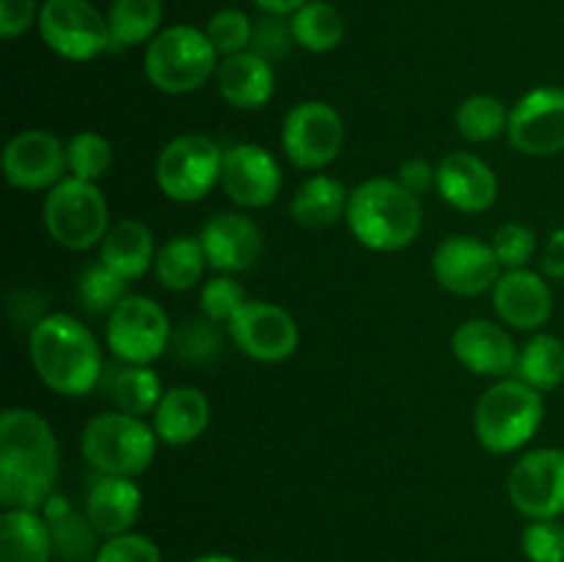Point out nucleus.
<instances>
[{
  "label": "nucleus",
  "instance_id": "1",
  "mask_svg": "<svg viewBox=\"0 0 564 562\" xmlns=\"http://www.w3.org/2000/svg\"><path fill=\"white\" fill-rule=\"evenodd\" d=\"M58 479V441L33 408L0 413V505L3 510H42Z\"/></svg>",
  "mask_w": 564,
  "mask_h": 562
},
{
  "label": "nucleus",
  "instance_id": "2",
  "mask_svg": "<svg viewBox=\"0 0 564 562\" xmlns=\"http://www.w3.org/2000/svg\"><path fill=\"white\" fill-rule=\"evenodd\" d=\"M28 353L39 380L61 397H86L105 375L102 347L83 320L44 314L28 336Z\"/></svg>",
  "mask_w": 564,
  "mask_h": 562
},
{
  "label": "nucleus",
  "instance_id": "3",
  "mask_svg": "<svg viewBox=\"0 0 564 562\" xmlns=\"http://www.w3.org/2000/svg\"><path fill=\"white\" fill-rule=\"evenodd\" d=\"M345 220L364 248L391 253L416 240L424 215L419 196L391 176H375L350 193Z\"/></svg>",
  "mask_w": 564,
  "mask_h": 562
},
{
  "label": "nucleus",
  "instance_id": "4",
  "mask_svg": "<svg viewBox=\"0 0 564 562\" xmlns=\"http://www.w3.org/2000/svg\"><path fill=\"white\" fill-rule=\"evenodd\" d=\"M543 391L518 378H501L474 408V435L494 455L523 450L543 424Z\"/></svg>",
  "mask_w": 564,
  "mask_h": 562
},
{
  "label": "nucleus",
  "instance_id": "5",
  "mask_svg": "<svg viewBox=\"0 0 564 562\" xmlns=\"http://www.w3.org/2000/svg\"><path fill=\"white\" fill-rule=\"evenodd\" d=\"M158 433L141 417L105 411L88 419L80 435V452L97 474L135 477L152 466L158 455Z\"/></svg>",
  "mask_w": 564,
  "mask_h": 562
},
{
  "label": "nucleus",
  "instance_id": "6",
  "mask_svg": "<svg viewBox=\"0 0 564 562\" xmlns=\"http://www.w3.org/2000/svg\"><path fill=\"white\" fill-rule=\"evenodd\" d=\"M218 50L193 25L163 28L143 53L147 80L163 94H191L218 69Z\"/></svg>",
  "mask_w": 564,
  "mask_h": 562
},
{
  "label": "nucleus",
  "instance_id": "7",
  "mask_svg": "<svg viewBox=\"0 0 564 562\" xmlns=\"http://www.w3.org/2000/svg\"><path fill=\"white\" fill-rule=\"evenodd\" d=\"M44 229L66 251H88L99 246L110 229L108 198L97 182L64 176L44 198Z\"/></svg>",
  "mask_w": 564,
  "mask_h": 562
},
{
  "label": "nucleus",
  "instance_id": "8",
  "mask_svg": "<svg viewBox=\"0 0 564 562\" xmlns=\"http://www.w3.org/2000/svg\"><path fill=\"white\" fill-rule=\"evenodd\" d=\"M224 149L204 132H182L158 154L154 180L165 198L180 204L202 202L220 182Z\"/></svg>",
  "mask_w": 564,
  "mask_h": 562
},
{
  "label": "nucleus",
  "instance_id": "9",
  "mask_svg": "<svg viewBox=\"0 0 564 562\" xmlns=\"http://www.w3.org/2000/svg\"><path fill=\"white\" fill-rule=\"evenodd\" d=\"M169 314L149 295H127L105 325V345L116 361L124 364H152L171 345Z\"/></svg>",
  "mask_w": 564,
  "mask_h": 562
},
{
  "label": "nucleus",
  "instance_id": "10",
  "mask_svg": "<svg viewBox=\"0 0 564 562\" xmlns=\"http://www.w3.org/2000/svg\"><path fill=\"white\" fill-rule=\"evenodd\" d=\"M36 25L42 42L66 61H91L113 47L108 17L88 0H44Z\"/></svg>",
  "mask_w": 564,
  "mask_h": 562
},
{
  "label": "nucleus",
  "instance_id": "11",
  "mask_svg": "<svg viewBox=\"0 0 564 562\" xmlns=\"http://www.w3.org/2000/svg\"><path fill=\"white\" fill-rule=\"evenodd\" d=\"M345 147V121L323 99L297 102L281 125V149L303 171H319L334 163Z\"/></svg>",
  "mask_w": 564,
  "mask_h": 562
},
{
  "label": "nucleus",
  "instance_id": "12",
  "mask_svg": "<svg viewBox=\"0 0 564 562\" xmlns=\"http://www.w3.org/2000/svg\"><path fill=\"white\" fill-rule=\"evenodd\" d=\"M507 494L529 521L564 516V450L540 446L518 457L507 477Z\"/></svg>",
  "mask_w": 564,
  "mask_h": 562
},
{
  "label": "nucleus",
  "instance_id": "13",
  "mask_svg": "<svg viewBox=\"0 0 564 562\" xmlns=\"http://www.w3.org/2000/svg\"><path fill=\"white\" fill-rule=\"evenodd\" d=\"M226 334L237 350L262 364L286 361L301 342L295 317L286 309L270 301H251V298L229 320Z\"/></svg>",
  "mask_w": 564,
  "mask_h": 562
},
{
  "label": "nucleus",
  "instance_id": "14",
  "mask_svg": "<svg viewBox=\"0 0 564 562\" xmlns=\"http://www.w3.org/2000/svg\"><path fill=\"white\" fill-rule=\"evenodd\" d=\"M433 275L446 292L463 298H477L494 290L501 279L499 257L494 246L471 235H449L435 246Z\"/></svg>",
  "mask_w": 564,
  "mask_h": 562
},
{
  "label": "nucleus",
  "instance_id": "15",
  "mask_svg": "<svg viewBox=\"0 0 564 562\" xmlns=\"http://www.w3.org/2000/svg\"><path fill=\"white\" fill-rule=\"evenodd\" d=\"M507 138L516 152L532 158L564 152V88L540 86L523 94L510 110Z\"/></svg>",
  "mask_w": 564,
  "mask_h": 562
},
{
  "label": "nucleus",
  "instance_id": "16",
  "mask_svg": "<svg viewBox=\"0 0 564 562\" xmlns=\"http://www.w3.org/2000/svg\"><path fill=\"white\" fill-rule=\"evenodd\" d=\"M224 193L242 209H262L279 198L284 174L273 154L251 141L235 143L224 149V169H220Z\"/></svg>",
  "mask_w": 564,
  "mask_h": 562
},
{
  "label": "nucleus",
  "instance_id": "17",
  "mask_svg": "<svg viewBox=\"0 0 564 562\" xmlns=\"http://www.w3.org/2000/svg\"><path fill=\"white\" fill-rule=\"evenodd\" d=\"M66 147L47 130H22L6 143L3 174L17 191H50L66 176Z\"/></svg>",
  "mask_w": 564,
  "mask_h": 562
},
{
  "label": "nucleus",
  "instance_id": "18",
  "mask_svg": "<svg viewBox=\"0 0 564 562\" xmlns=\"http://www.w3.org/2000/svg\"><path fill=\"white\" fill-rule=\"evenodd\" d=\"M452 353L457 361L482 378H510L518 367V347L505 325L494 320H466L452 334Z\"/></svg>",
  "mask_w": 564,
  "mask_h": 562
},
{
  "label": "nucleus",
  "instance_id": "19",
  "mask_svg": "<svg viewBox=\"0 0 564 562\" xmlns=\"http://www.w3.org/2000/svg\"><path fill=\"white\" fill-rule=\"evenodd\" d=\"M204 253L215 273H242L253 268L257 259L262 257L264 237L257 220H251L242 213H218L204 224L202 235Z\"/></svg>",
  "mask_w": 564,
  "mask_h": 562
},
{
  "label": "nucleus",
  "instance_id": "20",
  "mask_svg": "<svg viewBox=\"0 0 564 562\" xmlns=\"http://www.w3.org/2000/svg\"><path fill=\"white\" fill-rule=\"evenodd\" d=\"M494 309L501 323L518 331H538L554 312L549 279L538 270H505L494 287Z\"/></svg>",
  "mask_w": 564,
  "mask_h": 562
},
{
  "label": "nucleus",
  "instance_id": "21",
  "mask_svg": "<svg viewBox=\"0 0 564 562\" xmlns=\"http://www.w3.org/2000/svg\"><path fill=\"white\" fill-rule=\"evenodd\" d=\"M435 187L449 207L468 215L490 209L499 196V180H496L494 169L474 152L446 154L438 163Z\"/></svg>",
  "mask_w": 564,
  "mask_h": 562
},
{
  "label": "nucleus",
  "instance_id": "22",
  "mask_svg": "<svg viewBox=\"0 0 564 562\" xmlns=\"http://www.w3.org/2000/svg\"><path fill=\"white\" fill-rule=\"evenodd\" d=\"M141 505L143 496L135 479L119 477V474H97L88 483L83 512L99 538H116V534L132 532V523L141 516Z\"/></svg>",
  "mask_w": 564,
  "mask_h": 562
},
{
  "label": "nucleus",
  "instance_id": "23",
  "mask_svg": "<svg viewBox=\"0 0 564 562\" xmlns=\"http://www.w3.org/2000/svg\"><path fill=\"white\" fill-rule=\"evenodd\" d=\"M213 80L220 99L237 110L262 108V105L270 102L275 91L273 64L253 53V50L224 55Z\"/></svg>",
  "mask_w": 564,
  "mask_h": 562
},
{
  "label": "nucleus",
  "instance_id": "24",
  "mask_svg": "<svg viewBox=\"0 0 564 562\" xmlns=\"http://www.w3.org/2000/svg\"><path fill=\"white\" fill-rule=\"evenodd\" d=\"M207 395L196 386H171L163 391L152 413V428L158 439L169 446H187L202 439L209 428Z\"/></svg>",
  "mask_w": 564,
  "mask_h": 562
},
{
  "label": "nucleus",
  "instance_id": "25",
  "mask_svg": "<svg viewBox=\"0 0 564 562\" xmlns=\"http://www.w3.org/2000/svg\"><path fill=\"white\" fill-rule=\"evenodd\" d=\"M99 391L113 406V411L132 413V417H149L163 397L160 375L149 364H105V375L99 380Z\"/></svg>",
  "mask_w": 564,
  "mask_h": 562
},
{
  "label": "nucleus",
  "instance_id": "26",
  "mask_svg": "<svg viewBox=\"0 0 564 562\" xmlns=\"http://www.w3.org/2000/svg\"><path fill=\"white\" fill-rule=\"evenodd\" d=\"M154 237L147 224L135 218H124L110 224L108 235L99 242V262L127 281H135L154 268Z\"/></svg>",
  "mask_w": 564,
  "mask_h": 562
},
{
  "label": "nucleus",
  "instance_id": "27",
  "mask_svg": "<svg viewBox=\"0 0 564 562\" xmlns=\"http://www.w3.org/2000/svg\"><path fill=\"white\" fill-rule=\"evenodd\" d=\"M350 191L330 174H312L292 193L290 215L303 229H328L347 215Z\"/></svg>",
  "mask_w": 564,
  "mask_h": 562
},
{
  "label": "nucleus",
  "instance_id": "28",
  "mask_svg": "<svg viewBox=\"0 0 564 562\" xmlns=\"http://www.w3.org/2000/svg\"><path fill=\"white\" fill-rule=\"evenodd\" d=\"M53 532L39 510H3L0 516V562H50Z\"/></svg>",
  "mask_w": 564,
  "mask_h": 562
},
{
  "label": "nucleus",
  "instance_id": "29",
  "mask_svg": "<svg viewBox=\"0 0 564 562\" xmlns=\"http://www.w3.org/2000/svg\"><path fill=\"white\" fill-rule=\"evenodd\" d=\"M44 518L53 532V554L61 562H94L97 545V529L86 518V512L72 510V505L61 496H50L47 505L42 507Z\"/></svg>",
  "mask_w": 564,
  "mask_h": 562
},
{
  "label": "nucleus",
  "instance_id": "30",
  "mask_svg": "<svg viewBox=\"0 0 564 562\" xmlns=\"http://www.w3.org/2000/svg\"><path fill=\"white\" fill-rule=\"evenodd\" d=\"M207 268L209 262L202 240L193 235L171 237L158 248V257H154V275L171 292H187L198 287Z\"/></svg>",
  "mask_w": 564,
  "mask_h": 562
},
{
  "label": "nucleus",
  "instance_id": "31",
  "mask_svg": "<svg viewBox=\"0 0 564 562\" xmlns=\"http://www.w3.org/2000/svg\"><path fill=\"white\" fill-rule=\"evenodd\" d=\"M516 378L538 391H554L564 380V342L554 334H534L518 350Z\"/></svg>",
  "mask_w": 564,
  "mask_h": 562
},
{
  "label": "nucleus",
  "instance_id": "32",
  "mask_svg": "<svg viewBox=\"0 0 564 562\" xmlns=\"http://www.w3.org/2000/svg\"><path fill=\"white\" fill-rule=\"evenodd\" d=\"M290 25L297 47L312 50V53H328V50L339 47L345 39V20H341L339 9L325 0H308L306 6H301L292 14Z\"/></svg>",
  "mask_w": 564,
  "mask_h": 562
},
{
  "label": "nucleus",
  "instance_id": "33",
  "mask_svg": "<svg viewBox=\"0 0 564 562\" xmlns=\"http://www.w3.org/2000/svg\"><path fill=\"white\" fill-rule=\"evenodd\" d=\"M105 17H108L116 47L149 44L160 33L163 3L160 0H113Z\"/></svg>",
  "mask_w": 564,
  "mask_h": 562
},
{
  "label": "nucleus",
  "instance_id": "34",
  "mask_svg": "<svg viewBox=\"0 0 564 562\" xmlns=\"http://www.w3.org/2000/svg\"><path fill=\"white\" fill-rule=\"evenodd\" d=\"M218 325L220 323L204 317V314L180 320L171 331V358L185 364V367H204V364L213 361L224 347V334H220Z\"/></svg>",
  "mask_w": 564,
  "mask_h": 562
},
{
  "label": "nucleus",
  "instance_id": "35",
  "mask_svg": "<svg viewBox=\"0 0 564 562\" xmlns=\"http://www.w3.org/2000/svg\"><path fill=\"white\" fill-rule=\"evenodd\" d=\"M510 125V110L499 97L490 94H471L455 110V127L466 141L488 143L505 136Z\"/></svg>",
  "mask_w": 564,
  "mask_h": 562
},
{
  "label": "nucleus",
  "instance_id": "36",
  "mask_svg": "<svg viewBox=\"0 0 564 562\" xmlns=\"http://www.w3.org/2000/svg\"><path fill=\"white\" fill-rule=\"evenodd\" d=\"M127 298V279H121L116 270H110L105 262H91L80 270L77 279V301L83 312L102 317L110 314Z\"/></svg>",
  "mask_w": 564,
  "mask_h": 562
},
{
  "label": "nucleus",
  "instance_id": "37",
  "mask_svg": "<svg viewBox=\"0 0 564 562\" xmlns=\"http://www.w3.org/2000/svg\"><path fill=\"white\" fill-rule=\"evenodd\" d=\"M66 165H69V176L99 182L113 165V147L99 132L83 130L66 143Z\"/></svg>",
  "mask_w": 564,
  "mask_h": 562
},
{
  "label": "nucleus",
  "instance_id": "38",
  "mask_svg": "<svg viewBox=\"0 0 564 562\" xmlns=\"http://www.w3.org/2000/svg\"><path fill=\"white\" fill-rule=\"evenodd\" d=\"M246 301V290L229 273H215L213 279L204 281L202 292H198V309H202L204 317L224 325H229V320L240 312Z\"/></svg>",
  "mask_w": 564,
  "mask_h": 562
},
{
  "label": "nucleus",
  "instance_id": "39",
  "mask_svg": "<svg viewBox=\"0 0 564 562\" xmlns=\"http://www.w3.org/2000/svg\"><path fill=\"white\" fill-rule=\"evenodd\" d=\"M204 33L209 36L218 55H235L251 50L253 22L240 9H220L209 17Z\"/></svg>",
  "mask_w": 564,
  "mask_h": 562
},
{
  "label": "nucleus",
  "instance_id": "40",
  "mask_svg": "<svg viewBox=\"0 0 564 562\" xmlns=\"http://www.w3.org/2000/svg\"><path fill=\"white\" fill-rule=\"evenodd\" d=\"M521 551L529 562H564V523L560 518H538L521 532Z\"/></svg>",
  "mask_w": 564,
  "mask_h": 562
},
{
  "label": "nucleus",
  "instance_id": "41",
  "mask_svg": "<svg viewBox=\"0 0 564 562\" xmlns=\"http://www.w3.org/2000/svg\"><path fill=\"white\" fill-rule=\"evenodd\" d=\"M490 246H494L501 268L518 270V268H527L529 259H532L534 251H538V235H534L527 224L510 220V224H501L499 229H496Z\"/></svg>",
  "mask_w": 564,
  "mask_h": 562
},
{
  "label": "nucleus",
  "instance_id": "42",
  "mask_svg": "<svg viewBox=\"0 0 564 562\" xmlns=\"http://www.w3.org/2000/svg\"><path fill=\"white\" fill-rule=\"evenodd\" d=\"M292 44H295V36H292V25L284 22V17L262 14L253 22L251 50L257 55H262L264 61H270V64L290 55Z\"/></svg>",
  "mask_w": 564,
  "mask_h": 562
},
{
  "label": "nucleus",
  "instance_id": "43",
  "mask_svg": "<svg viewBox=\"0 0 564 562\" xmlns=\"http://www.w3.org/2000/svg\"><path fill=\"white\" fill-rule=\"evenodd\" d=\"M94 562H163V556H160L154 540H149L147 534L127 532L105 538Z\"/></svg>",
  "mask_w": 564,
  "mask_h": 562
},
{
  "label": "nucleus",
  "instance_id": "44",
  "mask_svg": "<svg viewBox=\"0 0 564 562\" xmlns=\"http://www.w3.org/2000/svg\"><path fill=\"white\" fill-rule=\"evenodd\" d=\"M33 22H39L36 0H0V36H22Z\"/></svg>",
  "mask_w": 564,
  "mask_h": 562
},
{
  "label": "nucleus",
  "instance_id": "45",
  "mask_svg": "<svg viewBox=\"0 0 564 562\" xmlns=\"http://www.w3.org/2000/svg\"><path fill=\"white\" fill-rule=\"evenodd\" d=\"M397 182H400L408 193L422 198L424 193L433 191L435 182H438V165H430L427 160L422 158H411L400 165V171H397Z\"/></svg>",
  "mask_w": 564,
  "mask_h": 562
},
{
  "label": "nucleus",
  "instance_id": "46",
  "mask_svg": "<svg viewBox=\"0 0 564 562\" xmlns=\"http://www.w3.org/2000/svg\"><path fill=\"white\" fill-rule=\"evenodd\" d=\"M540 268H543L545 279L564 281V229H554L549 235Z\"/></svg>",
  "mask_w": 564,
  "mask_h": 562
},
{
  "label": "nucleus",
  "instance_id": "47",
  "mask_svg": "<svg viewBox=\"0 0 564 562\" xmlns=\"http://www.w3.org/2000/svg\"><path fill=\"white\" fill-rule=\"evenodd\" d=\"M253 3H257L264 14L286 17V14H295V11L301 9V6H306L308 0H253Z\"/></svg>",
  "mask_w": 564,
  "mask_h": 562
},
{
  "label": "nucleus",
  "instance_id": "48",
  "mask_svg": "<svg viewBox=\"0 0 564 562\" xmlns=\"http://www.w3.org/2000/svg\"><path fill=\"white\" fill-rule=\"evenodd\" d=\"M191 562H240V560H235V556H229V554H202Z\"/></svg>",
  "mask_w": 564,
  "mask_h": 562
}]
</instances>
